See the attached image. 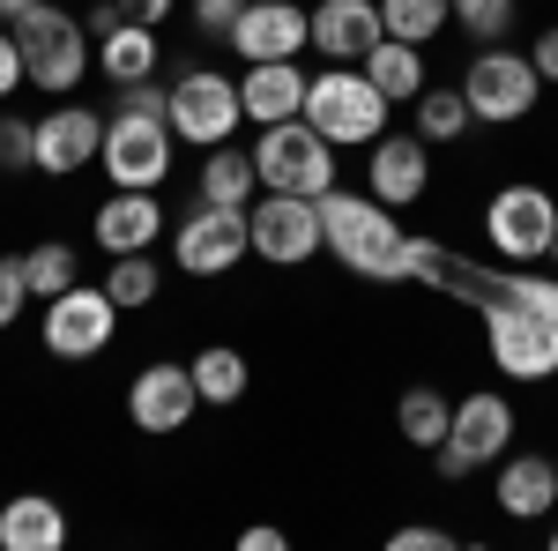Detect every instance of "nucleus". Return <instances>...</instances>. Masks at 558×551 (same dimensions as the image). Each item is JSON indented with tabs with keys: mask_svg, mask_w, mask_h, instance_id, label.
I'll use <instances>...</instances> for the list:
<instances>
[{
	"mask_svg": "<svg viewBox=\"0 0 558 551\" xmlns=\"http://www.w3.org/2000/svg\"><path fill=\"white\" fill-rule=\"evenodd\" d=\"M454 23V0H380V31L402 45H432Z\"/></svg>",
	"mask_w": 558,
	"mask_h": 551,
	"instance_id": "bb28decb",
	"label": "nucleus"
},
{
	"mask_svg": "<svg viewBox=\"0 0 558 551\" xmlns=\"http://www.w3.org/2000/svg\"><path fill=\"white\" fill-rule=\"evenodd\" d=\"M551 261H558V239H551Z\"/></svg>",
	"mask_w": 558,
	"mask_h": 551,
	"instance_id": "a18cd8bd",
	"label": "nucleus"
},
{
	"mask_svg": "<svg viewBox=\"0 0 558 551\" xmlns=\"http://www.w3.org/2000/svg\"><path fill=\"white\" fill-rule=\"evenodd\" d=\"M120 112H149V120H172V89H157V83H120Z\"/></svg>",
	"mask_w": 558,
	"mask_h": 551,
	"instance_id": "c9c22d12",
	"label": "nucleus"
},
{
	"mask_svg": "<svg viewBox=\"0 0 558 551\" xmlns=\"http://www.w3.org/2000/svg\"><path fill=\"white\" fill-rule=\"evenodd\" d=\"M97 247L105 254H149L157 239H165V202H157V187H112L105 202H97Z\"/></svg>",
	"mask_w": 558,
	"mask_h": 551,
	"instance_id": "2eb2a0df",
	"label": "nucleus"
},
{
	"mask_svg": "<svg viewBox=\"0 0 558 551\" xmlns=\"http://www.w3.org/2000/svg\"><path fill=\"white\" fill-rule=\"evenodd\" d=\"M470 120H476V112H470V97H462V83H454V89H432L425 83V97H417V134H425V142H454Z\"/></svg>",
	"mask_w": 558,
	"mask_h": 551,
	"instance_id": "c756f323",
	"label": "nucleus"
},
{
	"mask_svg": "<svg viewBox=\"0 0 558 551\" xmlns=\"http://www.w3.org/2000/svg\"><path fill=\"white\" fill-rule=\"evenodd\" d=\"M305 45H313V8H291V0H246L231 31L239 60H299Z\"/></svg>",
	"mask_w": 558,
	"mask_h": 551,
	"instance_id": "4468645a",
	"label": "nucleus"
},
{
	"mask_svg": "<svg viewBox=\"0 0 558 551\" xmlns=\"http://www.w3.org/2000/svg\"><path fill=\"white\" fill-rule=\"evenodd\" d=\"M395 424H402V440H410V447H425V455H432V447L447 440V424H454V403H447L432 381H417V387H402Z\"/></svg>",
	"mask_w": 558,
	"mask_h": 551,
	"instance_id": "a878e982",
	"label": "nucleus"
},
{
	"mask_svg": "<svg viewBox=\"0 0 558 551\" xmlns=\"http://www.w3.org/2000/svg\"><path fill=\"white\" fill-rule=\"evenodd\" d=\"M507 440H514V403L499 395V387H476L454 403V424H447V447H462L476 469L499 463L507 455Z\"/></svg>",
	"mask_w": 558,
	"mask_h": 551,
	"instance_id": "a211bd4d",
	"label": "nucleus"
},
{
	"mask_svg": "<svg viewBox=\"0 0 558 551\" xmlns=\"http://www.w3.org/2000/svg\"><path fill=\"white\" fill-rule=\"evenodd\" d=\"M551 551H558V529H551Z\"/></svg>",
	"mask_w": 558,
	"mask_h": 551,
	"instance_id": "c03bdc74",
	"label": "nucleus"
},
{
	"mask_svg": "<svg viewBox=\"0 0 558 551\" xmlns=\"http://www.w3.org/2000/svg\"><path fill=\"white\" fill-rule=\"evenodd\" d=\"M105 291H112V306H120V313H134V306H149V298L165 291V276H157V261H149V254H112Z\"/></svg>",
	"mask_w": 558,
	"mask_h": 551,
	"instance_id": "7c9ffc66",
	"label": "nucleus"
},
{
	"mask_svg": "<svg viewBox=\"0 0 558 551\" xmlns=\"http://www.w3.org/2000/svg\"><path fill=\"white\" fill-rule=\"evenodd\" d=\"M23 165H38V120L0 112V171H23Z\"/></svg>",
	"mask_w": 558,
	"mask_h": 551,
	"instance_id": "473e14b6",
	"label": "nucleus"
},
{
	"mask_svg": "<svg viewBox=\"0 0 558 551\" xmlns=\"http://www.w3.org/2000/svg\"><path fill=\"white\" fill-rule=\"evenodd\" d=\"M97 68H105V83L120 89V83H149L157 75V31L149 23H112L105 38H97Z\"/></svg>",
	"mask_w": 558,
	"mask_h": 551,
	"instance_id": "5701e85b",
	"label": "nucleus"
},
{
	"mask_svg": "<svg viewBox=\"0 0 558 551\" xmlns=\"http://www.w3.org/2000/svg\"><path fill=\"white\" fill-rule=\"evenodd\" d=\"M239 15H246V0H194V31H202V38H223V45H231Z\"/></svg>",
	"mask_w": 558,
	"mask_h": 551,
	"instance_id": "72a5a7b5",
	"label": "nucleus"
},
{
	"mask_svg": "<svg viewBox=\"0 0 558 551\" xmlns=\"http://www.w3.org/2000/svg\"><path fill=\"white\" fill-rule=\"evenodd\" d=\"M246 231H254V254L268 268H299L320 254V202L313 194H268L246 202Z\"/></svg>",
	"mask_w": 558,
	"mask_h": 551,
	"instance_id": "9b49d317",
	"label": "nucleus"
},
{
	"mask_svg": "<svg viewBox=\"0 0 558 551\" xmlns=\"http://www.w3.org/2000/svg\"><path fill=\"white\" fill-rule=\"evenodd\" d=\"M484 231H492V247L507 261H544L558 239V202L544 194V187H529V179H514V187H499L492 194V209H484Z\"/></svg>",
	"mask_w": 558,
	"mask_h": 551,
	"instance_id": "1a4fd4ad",
	"label": "nucleus"
},
{
	"mask_svg": "<svg viewBox=\"0 0 558 551\" xmlns=\"http://www.w3.org/2000/svg\"><path fill=\"white\" fill-rule=\"evenodd\" d=\"M0 544L8 551H60L68 544V514H60V500H45V492L8 500V507H0Z\"/></svg>",
	"mask_w": 558,
	"mask_h": 551,
	"instance_id": "4be33fe9",
	"label": "nucleus"
},
{
	"mask_svg": "<svg viewBox=\"0 0 558 551\" xmlns=\"http://www.w3.org/2000/svg\"><path fill=\"white\" fill-rule=\"evenodd\" d=\"M529 60H536V75H544V83H558V23H551V31H536Z\"/></svg>",
	"mask_w": 558,
	"mask_h": 551,
	"instance_id": "58836bf2",
	"label": "nucleus"
},
{
	"mask_svg": "<svg viewBox=\"0 0 558 551\" xmlns=\"http://www.w3.org/2000/svg\"><path fill=\"white\" fill-rule=\"evenodd\" d=\"M499 507L514 522H536V514L558 507V463L551 455H507L499 463Z\"/></svg>",
	"mask_w": 558,
	"mask_h": 551,
	"instance_id": "412c9836",
	"label": "nucleus"
},
{
	"mask_svg": "<svg viewBox=\"0 0 558 551\" xmlns=\"http://www.w3.org/2000/svg\"><path fill=\"white\" fill-rule=\"evenodd\" d=\"M194 410H202V387H194L186 366H165V358H157V366H142L128 381V418L142 424V432H157V440H165V432H186Z\"/></svg>",
	"mask_w": 558,
	"mask_h": 551,
	"instance_id": "ddd939ff",
	"label": "nucleus"
},
{
	"mask_svg": "<svg viewBox=\"0 0 558 551\" xmlns=\"http://www.w3.org/2000/svg\"><path fill=\"white\" fill-rule=\"evenodd\" d=\"M23 284H31V298H60V291H75V284H83V261H75V247L45 239V247L23 254Z\"/></svg>",
	"mask_w": 558,
	"mask_h": 551,
	"instance_id": "c85d7f7f",
	"label": "nucleus"
},
{
	"mask_svg": "<svg viewBox=\"0 0 558 551\" xmlns=\"http://www.w3.org/2000/svg\"><path fill=\"white\" fill-rule=\"evenodd\" d=\"M260 187L254 171V149H231V142H216L209 157H202V202H223V209H246Z\"/></svg>",
	"mask_w": 558,
	"mask_h": 551,
	"instance_id": "393cba45",
	"label": "nucleus"
},
{
	"mask_svg": "<svg viewBox=\"0 0 558 551\" xmlns=\"http://www.w3.org/2000/svg\"><path fill=\"white\" fill-rule=\"evenodd\" d=\"M387 544L395 551H447V529H425V522H417V529H395Z\"/></svg>",
	"mask_w": 558,
	"mask_h": 551,
	"instance_id": "4c0bfd02",
	"label": "nucleus"
},
{
	"mask_svg": "<svg viewBox=\"0 0 558 551\" xmlns=\"http://www.w3.org/2000/svg\"><path fill=\"white\" fill-rule=\"evenodd\" d=\"M425 187H432V142L425 134H380L365 194H380L387 209H410V202H425Z\"/></svg>",
	"mask_w": 558,
	"mask_h": 551,
	"instance_id": "f3484780",
	"label": "nucleus"
},
{
	"mask_svg": "<svg viewBox=\"0 0 558 551\" xmlns=\"http://www.w3.org/2000/svg\"><path fill=\"white\" fill-rule=\"evenodd\" d=\"M380 38H387L380 31V0H320V8H313V45H320V60L357 68Z\"/></svg>",
	"mask_w": 558,
	"mask_h": 551,
	"instance_id": "aec40b11",
	"label": "nucleus"
},
{
	"mask_svg": "<svg viewBox=\"0 0 558 551\" xmlns=\"http://www.w3.org/2000/svg\"><path fill=\"white\" fill-rule=\"evenodd\" d=\"M432 463H439V477H447V484H462V477H476V463L462 455V447H447V440L432 447Z\"/></svg>",
	"mask_w": 558,
	"mask_h": 551,
	"instance_id": "ea45409f",
	"label": "nucleus"
},
{
	"mask_svg": "<svg viewBox=\"0 0 558 551\" xmlns=\"http://www.w3.org/2000/svg\"><path fill=\"white\" fill-rule=\"evenodd\" d=\"M38 336H45L52 358H97V350H112V336H120V306H112L105 284H75V291L45 298Z\"/></svg>",
	"mask_w": 558,
	"mask_h": 551,
	"instance_id": "0eeeda50",
	"label": "nucleus"
},
{
	"mask_svg": "<svg viewBox=\"0 0 558 551\" xmlns=\"http://www.w3.org/2000/svg\"><path fill=\"white\" fill-rule=\"evenodd\" d=\"M305 83H313V75H299V60H246V75H239V105H246L254 128L305 120Z\"/></svg>",
	"mask_w": 558,
	"mask_h": 551,
	"instance_id": "6ab92c4d",
	"label": "nucleus"
},
{
	"mask_svg": "<svg viewBox=\"0 0 558 551\" xmlns=\"http://www.w3.org/2000/svg\"><path fill=\"white\" fill-rule=\"evenodd\" d=\"M120 8H128L134 23H165V15H172L179 0H120Z\"/></svg>",
	"mask_w": 558,
	"mask_h": 551,
	"instance_id": "a19ab883",
	"label": "nucleus"
},
{
	"mask_svg": "<svg viewBox=\"0 0 558 551\" xmlns=\"http://www.w3.org/2000/svg\"><path fill=\"white\" fill-rule=\"evenodd\" d=\"M239 544H246V551H283V544H291V537H283V529H246Z\"/></svg>",
	"mask_w": 558,
	"mask_h": 551,
	"instance_id": "79ce46f5",
	"label": "nucleus"
},
{
	"mask_svg": "<svg viewBox=\"0 0 558 551\" xmlns=\"http://www.w3.org/2000/svg\"><path fill=\"white\" fill-rule=\"evenodd\" d=\"M305 120L328 134V142H380L387 134V97L365 68L328 60V68L305 83Z\"/></svg>",
	"mask_w": 558,
	"mask_h": 551,
	"instance_id": "39448f33",
	"label": "nucleus"
},
{
	"mask_svg": "<svg viewBox=\"0 0 558 551\" xmlns=\"http://www.w3.org/2000/svg\"><path fill=\"white\" fill-rule=\"evenodd\" d=\"M454 23H462L476 45H507V31H514V0H454Z\"/></svg>",
	"mask_w": 558,
	"mask_h": 551,
	"instance_id": "2f4dec72",
	"label": "nucleus"
},
{
	"mask_svg": "<svg viewBox=\"0 0 558 551\" xmlns=\"http://www.w3.org/2000/svg\"><path fill=\"white\" fill-rule=\"evenodd\" d=\"M246 120V105H239V83L231 75H216V68H186L172 83V134L179 142H231Z\"/></svg>",
	"mask_w": 558,
	"mask_h": 551,
	"instance_id": "f8f14e48",
	"label": "nucleus"
},
{
	"mask_svg": "<svg viewBox=\"0 0 558 551\" xmlns=\"http://www.w3.org/2000/svg\"><path fill=\"white\" fill-rule=\"evenodd\" d=\"M172 120H149V112H112L105 120V149L97 165L112 171V187H165L172 171Z\"/></svg>",
	"mask_w": 558,
	"mask_h": 551,
	"instance_id": "6e6552de",
	"label": "nucleus"
},
{
	"mask_svg": "<svg viewBox=\"0 0 558 551\" xmlns=\"http://www.w3.org/2000/svg\"><path fill=\"white\" fill-rule=\"evenodd\" d=\"M186 373H194V387H202V403H239L246 381H254V373H246V350H231V343H209Z\"/></svg>",
	"mask_w": 558,
	"mask_h": 551,
	"instance_id": "cd10ccee",
	"label": "nucleus"
},
{
	"mask_svg": "<svg viewBox=\"0 0 558 551\" xmlns=\"http://www.w3.org/2000/svg\"><path fill=\"white\" fill-rule=\"evenodd\" d=\"M254 171L268 194H328L336 187V142L313 128V120H276V128H260L254 142Z\"/></svg>",
	"mask_w": 558,
	"mask_h": 551,
	"instance_id": "20e7f679",
	"label": "nucleus"
},
{
	"mask_svg": "<svg viewBox=\"0 0 558 551\" xmlns=\"http://www.w3.org/2000/svg\"><path fill=\"white\" fill-rule=\"evenodd\" d=\"M373 83H380L387 105H417L425 97V45H402V38H380L365 60H357Z\"/></svg>",
	"mask_w": 558,
	"mask_h": 551,
	"instance_id": "b1692460",
	"label": "nucleus"
},
{
	"mask_svg": "<svg viewBox=\"0 0 558 551\" xmlns=\"http://www.w3.org/2000/svg\"><path fill=\"white\" fill-rule=\"evenodd\" d=\"M246 254H254L246 209H223V202H194V216L172 231V261L186 276H231Z\"/></svg>",
	"mask_w": 558,
	"mask_h": 551,
	"instance_id": "9d476101",
	"label": "nucleus"
},
{
	"mask_svg": "<svg viewBox=\"0 0 558 551\" xmlns=\"http://www.w3.org/2000/svg\"><path fill=\"white\" fill-rule=\"evenodd\" d=\"M320 247L343 261L350 276H365V284H410V231L395 224V209L380 194L328 187L320 194Z\"/></svg>",
	"mask_w": 558,
	"mask_h": 551,
	"instance_id": "f03ea898",
	"label": "nucleus"
},
{
	"mask_svg": "<svg viewBox=\"0 0 558 551\" xmlns=\"http://www.w3.org/2000/svg\"><path fill=\"white\" fill-rule=\"evenodd\" d=\"M15 45H23L31 89H45V97H68V89L97 68V38L83 31V15H68V8H52V0H38L31 15H15Z\"/></svg>",
	"mask_w": 558,
	"mask_h": 551,
	"instance_id": "7ed1b4c3",
	"label": "nucleus"
},
{
	"mask_svg": "<svg viewBox=\"0 0 558 551\" xmlns=\"http://www.w3.org/2000/svg\"><path fill=\"white\" fill-rule=\"evenodd\" d=\"M462 97H470L476 120H492V128H514L536 112V97H544V75H536V60L529 52H507V45H484L470 60V75H462Z\"/></svg>",
	"mask_w": 558,
	"mask_h": 551,
	"instance_id": "423d86ee",
	"label": "nucleus"
},
{
	"mask_svg": "<svg viewBox=\"0 0 558 551\" xmlns=\"http://www.w3.org/2000/svg\"><path fill=\"white\" fill-rule=\"evenodd\" d=\"M410 284H432L447 298H470L492 366L507 381H551L558 373V276H536L521 261H470L439 239H410Z\"/></svg>",
	"mask_w": 558,
	"mask_h": 551,
	"instance_id": "f257e3e1",
	"label": "nucleus"
},
{
	"mask_svg": "<svg viewBox=\"0 0 558 551\" xmlns=\"http://www.w3.org/2000/svg\"><path fill=\"white\" fill-rule=\"evenodd\" d=\"M23 83H31L23 75V45H15V31H0V97H15Z\"/></svg>",
	"mask_w": 558,
	"mask_h": 551,
	"instance_id": "e433bc0d",
	"label": "nucleus"
},
{
	"mask_svg": "<svg viewBox=\"0 0 558 551\" xmlns=\"http://www.w3.org/2000/svg\"><path fill=\"white\" fill-rule=\"evenodd\" d=\"M38 0H0V23H15V15H31Z\"/></svg>",
	"mask_w": 558,
	"mask_h": 551,
	"instance_id": "37998d69",
	"label": "nucleus"
},
{
	"mask_svg": "<svg viewBox=\"0 0 558 551\" xmlns=\"http://www.w3.org/2000/svg\"><path fill=\"white\" fill-rule=\"evenodd\" d=\"M97 149H105V120L89 105H52L38 120V171L52 179H75L83 165H97Z\"/></svg>",
	"mask_w": 558,
	"mask_h": 551,
	"instance_id": "dca6fc26",
	"label": "nucleus"
},
{
	"mask_svg": "<svg viewBox=\"0 0 558 551\" xmlns=\"http://www.w3.org/2000/svg\"><path fill=\"white\" fill-rule=\"evenodd\" d=\"M23 306H31V284H23V254L0 261V328H15L23 321Z\"/></svg>",
	"mask_w": 558,
	"mask_h": 551,
	"instance_id": "f704fd0d",
	"label": "nucleus"
}]
</instances>
